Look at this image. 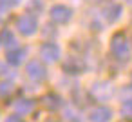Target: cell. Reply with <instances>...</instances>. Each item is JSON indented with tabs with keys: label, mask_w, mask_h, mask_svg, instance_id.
I'll list each match as a JSON object with an SVG mask.
<instances>
[{
	"label": "cell",
	"mask_w": 132,
	"mask_h": 122,
	"mask_svg": "<svg viewBox=\"0 0 132 122\" xmlns=\"http://www.w3.org/2000/svg\"><path fill=\"white\" fill-rule=\"evenodd\" d=\"M110 55L118 60V62H128L130 58V42L127 40V37L123 33H116L110 38Z\"/></svg>",
	"instance_id": "1"
},
{
	"label": "cell",
	"mask_w": 132,
	"mask_h": 122,
	"mask_svg": "<svg viewBox=\"0 0 132 122\" xmlns=\"http://www.w3.org/2000/svg\"><path fill=\"white\" fill-rule=\"evenodd\" d=\"M89 95H90L94 100H98V102H107L109 98L114 97V86H112V82H109V80H96V82L90 86Z\"/></svg>",
	"instance_id": "2"
},
{
	"label": "cell",
	"mask_w": 132,
	"mask_h": 122,
	"mask_svg": "<svg viewBox=\"0 0 132 122\" xmlns=\"http://www.w3.org/2000/svg\"><path fill=\"white\" fill-rule=\"evenodd\" d=\"M16 31L24 37H33L38 31V18L33 13H24L16 18Z\"/></svg>",
	"instance_id": "3"
},
{
	"label": "cell",
	"mask_w": 132,
	"mask_h": 122,
	"mask_svg": "<svg viewBox=\"0 0 132 122\" xmlns=\"http://www.w3.org/2000/svg\"><path fill=\"white\" fill-rule=\"evenodd\" d=\"M49 17H51V20H53L54 24L65 26V24H69V22L72 20L74 11H72V8H69V6H65V4H54V6L49 9Z\"/></svg>",
	"instance_id": "4"
},
{
	"label": "cell",
	"mask_w": 132,
	"mask_h": 122,
	"mask_svg": "<svg viewBox=\"0 0 132 122\" xmlns=\"http://www.w3.org/2000/svg\"><path fill=\"white\" fill-rule=\"evenodd\" d=\"M60 57H62V49H60L58 44H54V42H45V44L40 46V58H42V62H45V64H54V62L60 60Z\"/></svg>",
	"instance_id": "5"
},
{
	"label": "cell",
	"mask_w": 132,
	"mask_h": 122,
	"mask_svg": "<svg viewBox=\"0 0 132 122\" xmlns=\"http://www.w3.org/2000/svg\"><path fill=\"white\" fill-rule=\"evenodd\" d=\"M26 73L35 82H44L47 78V69H45V66H44L42 60H31V62H27Z\"/></svg>",
	"instance_id": "6"
},
{
	"label": "cell",
	"mask_w": 132,
	"mask_h": 122,
	"mask_svg": "<svg viewBox=\"0 0 132 122\" xmlns=\"http://www.w3.org/2000/svg\"><path fill=\"white\" fill-rule=\"evenodd\" d=\"M121 13H123V8L121 4L118 2H107L103 8H101V18L107 22V24H114L121 18Z\"/></svg>",
	"instance_id": "7"
},
{
	"label": "cell",
	"mask_w": 132,
	"mask_h": 122,
	"mask_svg": "<svg viewBox=\"0 0 132 122\" xmlns=\"http://www.w3.org/2000/svg\"><path fill=\"white\" fill-rule=\"evenodd\" d=\"M62 69H63V73H67L71 77H78L85 71V62L80 57H67L62 64Z\"/></svg>",
	"instance_id": "8"
},
{
	"label": "cell",
	"mask_w": 132,
	"mask_h": 122,
	"mask_svg": "<svg viewBox=\"0 0 132 122\" xmlns=\"http://www.w3.org/2000/svg\"><path fill=\"white\" fill-rule=\"evenodd\" d=\"M112 109L107 106H94L92 109H89L87 118L89 122H110L112 120Z\"/></svg>",
	"instance_id": "9"
},
{
	"label": "cell",
	"mask_w": 132,
	"mask_h": 122,
	"mask_svg": "<svg viewBox=\"0 0 132 122\" xmlns=\"http://www.w3.org/2000/svg\"><path fill=\"white\" fill-rule=\"evenodd\" d=\"M26 58H27V49L22 48V46H15V48L6 51V60H7L9 66L18 67V66H22L26 62Z\"/></svg>",
	"instance_id": "10"
},
{
	"label": "cell",
	"mask_w": 132,
	"mask_h": 122,
	"mask_svg": "<svg viewBox=\"0 0 132 122\" xmlns=\"http://www.w3.org/2000/svg\"><path fill=\"white\" fill-rule=\"evenodd\" d=\"M0 46L6 48V49H11V48L18 46V40H16V37H15V33L11 29L6 28V29L0 31Z\"/></svg>",
	"instance_id": "11"
},
{
	"label": "cell",
	"mask_w": 132,
	"mask_h": 122,
	"mask_svg": "<svg viewBox=\"0 0 132 122\" xmlns=\"http://www.w3.org/2000/svg\"><path fill=\"white\" fill-rule=\"evenodd\" d=\"M15 109L18 115H27L35 109V100L33 98H18L15 102Z\"/></svg>",
	"instance_id": "12"
},
{
	"label": "cell",
	"mask_w": 132,
	"mask_h": 122,
	"mask_svg": "<svg viewBox=\"0 0 132 122\" xmlns=\"http://www.w3.org/2000/svg\"><path fill=\"white\" fill-rule=\"evenodd\" d=\"M44 106L47 109H60L62 107V97L56 93H49L44 97Z\"/></svg>",
	"instance_id": "13"
},
{
	"label": "cell",
	"mask_w": 132,
	"mask_h": 122,
	"mask_svg": "<svg viewBox=\"0 0 132 122\" xmlns=\"http://www.w3.org/2000/svg\"><path fill=\"white\" fill-rule=\"evenodd\" d=\"M13 91H15V84L11 80H4L0 84V97H9Z\"/></svg>",
	"instance_id": "14"
},
{
	"label": "cell",
	"mask_w": 132,
	"mask_h": 122,
	"mask_svg": "<svg viewBox=\"0 0 132 122\" xmlns=\"http://www.w3.org/2000/svg\"><path fill=\"white\" fill-rule=\"evenodd\" d=\"M121 117L127 118V120H132V100H127L121 104V109H119Z\"/></svg>",
	"instance_id": "15"
},
{
	"label": "cell",
	"mask_w": 132,
	"mask_h": 122,
	"mask_svg": "<svg viewBox=\"0 0 132 122\" xmlns=\"http://www.w3.org/2000/svg\"><path fill=\"white\" fill-rule=\"evenodd\" d=\"M119 98H121V102L132 100V84H127L119 89Z\"/></svg>",
	"instance_id": "16"
},
{
	"label": "cell",
	"mask_w": 132,
	"mask_h": 122,
	"mask_svg": "<svg viewBox=\"0 0 132 122\" xmlns=\"http://www.w3.org/2000/svg\"><path fill=\"white\" fill-rule=\"evenodd\" d=\"M63 115H65V118H67L69 122H83V118H78L80 113H78V111H72L71 107H67V109L63 111Z\"/></svg>",
	"instance_id": "17"
},
{
	"label": "cell",
	"mask_w": 132,
	"mask_h": 122,
	"mask_svg": "<svg viewBox=\"0 0 132 122\" xmlns=\"http://www.w3.org/2000/svg\"><path fill=\"white\" fill-rule=\"evenodd\" d=\"M11 77V69H9V64L6 62H0V78H9Z\"/></svg>",
	"instance_id": "18"
},
{
	"label": "cell",
	"mask_w": 132,
	"mask_h": 122,
	"mask_svg": "<svg viewBox=\"0 0 132 122\" xmlns=\"http://www.w3.org/2000/svg\"><path fill=\"white\" fill-rule=\"evenodd\" d=\"M22 2V0H0V8L2 9H9V8H15Z\"/></svg>",
	"instance_id": "19"
},
{
	"label": "cell",
	"mask_w": 132,
	"mask_h": 122,
	"mask_svg": "<svg viewBox=\"0 0 132 122\" xmlns=\"http://www.w3.org/2000/svg\"><path fill=\"white\" fill-rule=\"evenodd\" d=\"M6 122H26V120H24V118L16 113V115H9V117L6 118Z\"/></svg>",
	"instance_id": "20"
},
{
	"label": "cell",
	"mask_w": 132,
	"mask_h": 122,
	"mask_svg": "<svg viewBox=\"0 0 132 122\" xmlns=\"http://www.w3.org/2000/svg\"><path fill=\"white\" fill-rule=\"evenodd\" d=\"M130 44H132V37H130Z\"/></svg>",
	"instance_id": "21"
}]
</instances>
